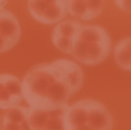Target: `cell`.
Wrapping results in <instances>:
<instances>
[{
	"mask_svg": "<svg viewBox=\"0 0 131 130\" xmlns=\"http://www.w3.org/2000/svg\"><path fill=\"white\" fill-rule=\"evenodd\" d=\"M22 92L25 104L35 108L63 107L73 95L70 83L53 63L32 68L22 80Z\"/></svg>",
	"mask_w": 131,
	"mask_h": 130,
	"instance_id": "cell-1",
	"label": "cell"
},
{
	"mask_svg": "<svg viewBox=\"0 0 131 130\" xmlns=\"http://www.w3.org/2000/svg\"><path fill=\"white\" fill-rule=\"evenodd\" d=\"M111 52V39L108 32L96 25H81L71 42V55L78 62L96 65L108 59Z\"/></svg>",
	"mask_w": 131,
	"mask_h": 130,
	"instance_id": "cell-2",
	"label": "cell"
},
{
	"mask_svg": "<svg viewBox=\"0 0 131 130\" xmlns=\"http://www.w3.org/2000/svg\"><path fill=\"white\" fill-rule=\"evenodd\" d=\"M67 130H111L113 118L108 108L98 100L85 98L77 104L67 105L65 110Z\"/></svg>",
	"mask_w": 131,
	"mask_h": 130,
	"instance_id": "cell-3",
	"label": "cell"
},
{
	"mask_svg": "<svg viewBox=\"0 0 131 130\" xmlns=\"http://www.w3.org/2000/svg\"><path fill=\"white\" fill-rule=\"evenodd\" d=\"M65 110L67 105L57 108L28 107L27 124L32 130H65Z\"/></svg>",
	"mask_w": 131,
	"mask_h": 130,
	"instance_id": "cell-4",
	"label": "cell"
},
{
	"mask_svg": "<svg viewBox=\"0 0 131 130\" xmlns=\"http://www.w3.org/2000/svg\"><path fill=\"white\" fill-rule=\"evenodd\" d=\"M23 104L25 100L22 92V80L15 75L0 73V108L5 110Z\"/></svg>",
	"mask_w": 131,
	"mask_h": 130,
	"instance_id": "cell-5",
	"label": "cell"
},
{
	"mask_svg": "<svg viewBox=\"0 0 131 130\" xmlns=\"http://www.w3.org/2000/svg\"><path fill=\"white\" fill-rule=\"evenodd\" d=\"M81 27V23L78 20H61L57 23L53 33H51V42L58 50L65 53L71 52V42H73L75 33L78 32V29Z\"/></svg>",
	"mask_w": 131,
	"mask_h": 130,
	"instance_id": "cell-6",
	"label": "cell"
},
{
	"mask_svg": "<svg viewBox=\"0 0 131 130\" xmlns=\"http://www.w3.org/2000/svg\"><path fill=\"white\" fill-rule=\"evenodd\" d=\"M27 115H28V105L27 104L5 108L2 118H0V128L2 130H25V128H28Z\"/></svg>",
	"mask_w": 131,
	"mask_h": 130,
	"instance_id": "cell-7",
	"label": "cell"
},
{
	"mask_svg": "<svg viewBox=\"0 0 131 130\" xmlns=\"http://www.w3.org/2000/svg\"><path fill=\"white\" fill-rule=\"evenodd\" d=\"M51 63L67 78V82L71 87V94H77L81 88V85H83V70L78 67V63L73 62V60H68V59H58V60H53Z\"/></svg>",
	"mask_w": 131,
	"mask_h": 130,
	"instance_id": "cell-8",
	"label": "cell"
},
{
	"mask_svg": "<svg viewBox=\"0 0 131 130\" xmlns=\"http://www.w3.org/2000/svg\"><path fill=\"white\" fill-rule=\"evenodd\" d=\"M20 23L12 12L0 8V35L12 47H15L20 40Z\"/></svg>",
	"mask_w": 131,
	"mask_h": 130,
	"instance_id": "cell-9",
	"label": "cell"
},
{
	"mask_svg": "<svg viewBox=\"0 0 131 130\" xmlns=\"http://www.w3.org/2000/svg\"><path fill=\"white\" fill-rule=\"evenodd\" d=\"M115 62L125 72H131V39L126 37L115 47Z\"/></svg>",
	"mask_w": 131,
	"mask_h": 130,
	"instance_id": "cell-10",
	"label": "cell"
},
{
	"mask_svg": "<svg viewBox=\"0 0 131 130\" xmlns=\"http://www.w3.org/2000/svg\"><path fill=\"white\" fill-rule=\"evenodd\" d=\"M67 12L77 20H88L86 2L83 0H67Z\"/></svg>",
	"mask_w": 131,
	"mask_h": 130,
	"instance_id": "cell-11",
	"label": "cell"
},
{
	"mask_svg": "<svg viewBox=\"0 0 131 130\" xmlns=\"http://www.w3.org/2000/svg\"><path fill=\"white\" fill-rule=\"evenodd\" d=\"M103 7H105V0H86V8H88V20L96 18L101 15Z\"/></svg>",
	"mask_w": 131,
	"mask_h": 130,
	"instance_id": "cell-12",
	"label": "cell"
},
{
	"mask_svg": "<svg viewBox=\"0 0 131 130\" xmlns=\"http://www.w3.org/2000/svg\"><path fill=\"white\" fill-rule=\"evenodd\" d=\"M115 3L125 12H131V0H115Z\"/></svg>",
	"mask_w": 131,
	"mask_h": 130,
	"instance_id": "cell-13",
	"label": "cell"
},
{
	"mask_svg": "<svg viewBox=\"0 0 131 130\" xmlns=\"http://www.w3.org/2000/svg\"><path fill=\"white\" fill-rule=\"evenodd\" d=\"M10 49H12V45H10V43L0 35V52H7V50H10Z\"/></svg>",
	"mask_w": 131,
	"mask_h": 130,
	"instance_id": "cell-14",
	"label": "cell"
},
{
	"mask_svg": "<svg viewBox=\"0 0 131 130\" xmlns=\"http://www.w3.org/2000/svg\"><path fill=\"white\" fill-rule=\"evenodd\" d=\"M7 2H8V0H0V8H3V7L7 5Z\"/></svg>",
	"mask_w": 131,
	"mask_h": 130,
	"instance_id": "cell-15",
	"label": "cell"
},
{
	"mask_svg": "<svg viewBox=\"0 0 131 130\" xmlns=\"http://www.w3.org/2000/svg\"><path fill=\"white\" fill-rule=\"evenodd\" d=\"M83 2H86V0H83Z\"/></svg>",
	"mask_w": 131,
	"mask_h": 130,
	"instance_id": "cell-16",
	"label": "cell"
}]
</instances>
